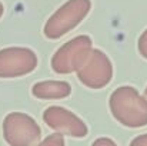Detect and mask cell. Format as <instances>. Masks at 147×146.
<instances>
[{
  "mask_svg": "<svg viewBox=\"0 0 147 146\" xmlns=\"http://www.w3.org/2000/svg\"><path fill=\"white\" fill-rule=\"evenodd\" d=\"M37 54L29 48L11 46L0 50V79H14L37 67Z\"/></svg>",
  "mask_w": 147,
  "mask_h": 146,
  "instance_id": "6",
  "label": "cell"
},
{
  "mask_svg": "<svg viewBox=\"0 0 147 146\" xmlns=\"http://www.w3.org/2000/svg\"><path fill=\"white\" fill-rule=\"evenodd\" d=\"M42 129L27 113L11 112L3 120V138L9 146H36Z\"/></svg>",
  "mask_w": 147,
  "mask_h": 146,
  "instance_id": "4",
  "label": "cell"
},
{
  "mask_svg": "<svg viewBox=\"0 0 147 146\" xmlns=\"http://www.w3.org/2000/svg\"><path fill=\"white\" fill-rule=\"evenodd\" d=\"M36 146H66L64 145V138L60 133H53L45 138L42 142H39Z\"/></svg>",
  "mask_w": 147,
  "mask_h": 146,
  "instance_id": "9",
  "label": "cell"
},
{
  "mask_svg": "<svg viewBox=\"0 0 147 146\" xmlns=\"http://www.w3.org/2000/svg\"><path fill=\"white\" fill-rule=\"evenodd\" d=\"M113 117L126 128H143L147 125V99L133 86H120L109 97Z\"/></svg>",
  "mask_w": 147,
  "mask_h": 146,
  "instance_id": "1",
  "label": "cell"
},
{
  "mask_svg": "<svg viewBox=\"0 0 147 146\" xmlns=\"http://www.w3.org/2000/svg\"><path fill=\"white\" fill-rule=\"evenodd\" d=\"M144 97L147 99V88H146V90H144Z\"/></svg>",
  "mask_w": 147,
  "mask_h": 146,
  "instance_id": "14",
  "label": "cell"
},
{
  "mask_svg": "<svg viewBox=\"0 0 147 146\" xmlns=\"http://www.w3.org/2000/svg\"><path fill=\"white\" fill-rule=\"evenodd\" d=\"M137 49H139V53L147 59V29L140 35L139 40H137Z\"/></svg>",
  "mask_w": 147,
  "mask_h": 146,
  "instance_id": "10",
  "label": "cell"
},
{
  "mask_svg": "<svg viewBox=\"0 0 147 146\" xmlns=\"http://www.w3.org/2000/svg\"><path fill=\"white\" fill-rule=\"evenodd\" d=\"M92 146H117V143L110 138H97L92 143Z\"/></svg>",
  "mask_w": 147,
  "mask_h": 146,
  "instance_id": "11",
  "label": "cell"
},
{
  "mask_svg": "<svg viewBox=\"0 0 147 146\" xmlns=\"http://www.w3.org/2000/svg\"><path fill=\"white\" fill-rule=\"evenodd\" d=\"M71 86L64 80H42L33 85L32 95L42 100H56L70 96Z\"/></svg>",
  "mask_w": 147,
  "mask_h": 146,
  "instance_id": "8",
  "label": "cell"
},
{
  "mask_svg": "<svg viewBox=\"0 0 147 146\" xmlns=\"http://www.w3.org/2000/svg\"><path fill=\"white\" fill-rule=\"evenodd\" d=\"M3 13H4V6H3V3L0 1V19H1V16H3Z\"/></svg>",
  "mask_w": 147,
  "mask_h": 146,
  "instance_id": "13",
  "label": "cell"
},
{
  "mask_svg": "<svg viewBox=\"0 0 147 146\" xmlns=\"http://www.w3.org/2000/svg\"><path fill=\"white\" fill-rule=\"evenodd\" d=\"M129 146H147V133L136 136V138L130 142Z\"/></svg>",
  "mask_w": 147,
  "mask_h": 146,
  "instance_id": "12",
  "label": "cell"
},
{
  "mask_svg": "<svg viewBox=\"0 0 147 146\" xmlns=\"http://www.w3.org/2000/svg\"><path fill=\"white\" fill-rule=\"evenodd\" d=\"M93 49L92 37L86 35L76 36L61 45L51 57V69L59 75H70L80 69Z\"/></svg>",
  "mask_w": 147,
  "mask_h": 146,
  "instance_id": "3",
  "label": "cell"
},
{
  "mask_svg": "<svg viewBox=\"0 0 147 146\" xmlns=\"http://www.w3.org/2000/svg\"><path fill=\"white\" fill-rule=\"evenodd\" d=\"M43 120L56 133L70 138H84L89 133V128L83 119H80L71 110L63 106H50L43 112Z\"/></svg>",
  "mask_w": 147,
  "mask_h": 146,
  "instance_id": "7",
  "label": "cell"
},
{
  "mask_svg": "<svg viewBox=\"0 0 147 146\" xmlns=\"http://www.w3.org/2000/svg\"><path fill=\"white\" fill-rule=\"evenodd\" d=\"M92 10V0H67L45 24L43 33L50 40H57L77 27Z\"/></svg>",
  "mask_w": 147,
  "mask_h": 146,
  "instance_id": "2",
  "label": "cell"
},
{
  "mask_svg": "<svg viewBox=\"0 0 147 146\" xmlns=\"http://www.w3.org/2000/svg\"><path fill=\"white\" fill-rule=\"evenodd\" d=\"M79 80L89 89H103L113 77V63L109 56L100 50L92 49L90 54L76 72Z\"/></svg>",
  "mask_w": 147,
  "mask_h": 146,
  "instance_id": "5",
  "label": "cell"
}]
</instances>
